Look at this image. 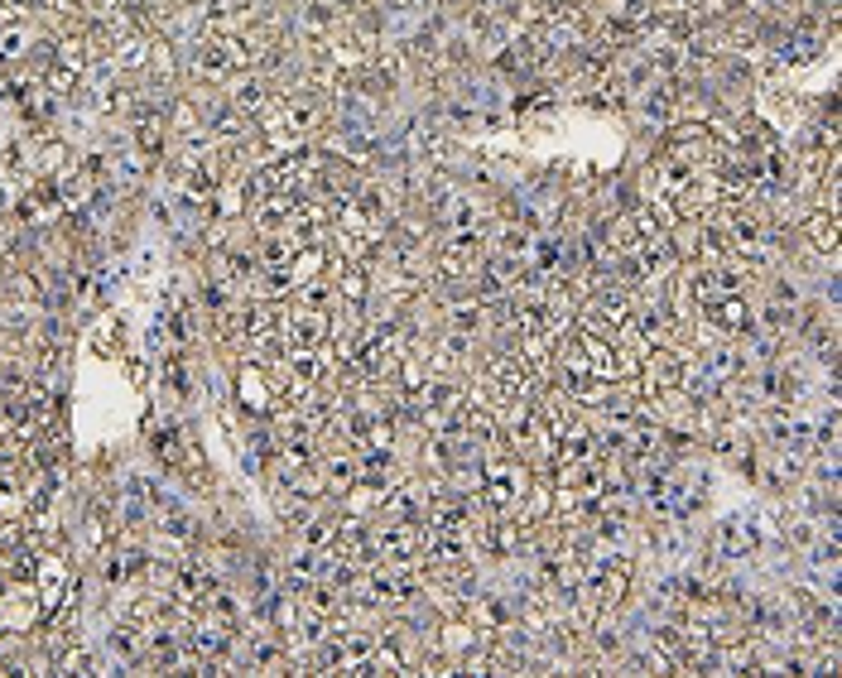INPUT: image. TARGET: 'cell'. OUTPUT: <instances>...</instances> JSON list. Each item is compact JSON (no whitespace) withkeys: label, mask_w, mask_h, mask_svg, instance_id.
I'll list each match as a JSON object with an SVG mask.
<instances>
[{"label":"cell","mask_w":842,"mask_h":678,"mask_svg":"<svg viewBox=\"0 0 842 678\" xmlns=\"http://www.w3.org/2000/svg\"><path fill=\"white\" fill-rule=\"evenodd\" d=\"M713 318H717V323H732V328L746 323V313H741V299H717V303H713Z\"/></svg>","instance_id":"obj_1"},{"label":"cell","mask_w":842,"mask_h":678,"mask_svg":"<svg viewBox=\"0 0 842 678\" xmlns=\"http://www.w3.org/2000/svg\"><path fill=\"white\" fill-rule=\"evenodd\" d=\"M814 241L823 250H833V217H814Z\"/></svg>","instance_id":"obj_2"}]
</instances>
